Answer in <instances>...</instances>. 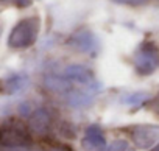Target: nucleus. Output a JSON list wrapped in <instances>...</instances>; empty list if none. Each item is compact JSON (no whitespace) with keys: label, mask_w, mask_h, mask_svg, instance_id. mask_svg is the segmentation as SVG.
Wrapping results in <instances>:
<instances>
[{"label":"nucleus","mask_w":159,"mask_h":151,"mask_svg":"<svg viewBox=\"0 0 159 151\" xmlns=\"http://www.w3.org/2000/svg\"><path fill=\"white\" fill-rule=\"evenodd\" d=\"M134 69L139 75H151L159 67V48L151 41H143L134 53Z\"/></svg>","instance_id":"3"},{"label":"nucleus","mask_w":159,"mask_h":151,"mask_svg":"<svg viewBox=\"0 0 159 151\" xmlns=\"http://www.w3.org/2000/svg\"><path fill=\"white\" fill-rule=\"evenodd\" d=\"M69 45L73 47L78 51H81V53H89V51L95 50L97 41H95V36L92 34V31H89L86 28H81V30L75 31L70 36Z\"/></svg>","instance_id":"6"},{"label":"nucleus","mask_w":159,"mask_h":151,"mask_svg":"<svg viewBox=\"0 0 159 151\" xmlns=\"http://www.w3.org/2000/svg\"><path fill=\"white\" fill-rule=\"evenodd\" d=\"M151 109H153V111L159 115V94L153 98V101H151Z\"/></svg>","instance_id":"11"},{"label":"nucleus","mask_w":159,"mask_h":151,"mask_svg":"<svg viewBox=\"0 0 159 151\" xmlns=\"http://www.w3.org/2000/svg\"><path fill=\"white\" fill-rule=\"evenodd\" d=\"M83 148L84 151H105L106 148V139L100 126L91 125L86 129L84 139H83Z\"/></svg>","instance_id":"7"},{"label":"nucleus","mask_w":159,"mask_h":151,"mask_svg":"<svg viewBox=\"0 0 159 151\" xmlns=\"http://www.w3.org/2000/svg\"><path fill=\"white\" fill-rule=\"evenodd\" d=\"M45 86L72 108L89 106L100 91L92 70L78 64L69 65L61 77L58 75L47 77Z\"/></svg>","instance_id":"1"},{"label":"nucleus","mask_w":159,"mask_h":151,"mask_svg":"<svg viewBox=\"0 0 159 151\" xmlns=\"http://www.w3.org/2000/svg\"><path fill=\"white\" fill-rule=\"evenodd\" d=\"M50 125H52V118H50V112L47 109H36L31 117H30V122H28V126L30 129L38 134V135H45L50 129Z\"/></svg>","instance_id":"8"},{"label":"nucleus","mask_w":159,"mask_h":151,"mask_svg":"<svg viewBox=\"0 0 159 151\" xmlns=\"http://www.w3.org/2000/svg\"><path fill=\"white\" fill-rule=\"evenodd\" d=\"M153 151H159V143H157V145L154 146V149H153Z\"/></svg>","instance_id":"14"},{"label":"nucleus","mask_w":159,"mask_h":151,"mask_svg":"<svg viewBox=\"0 0 159 151\" xmlns=\"http://www.w3.org/2000/svg\"><path fill=\"white\" fill-rule=\"evenodd\" d=\"M133 142L137 148L148 149L159 143V126L156 125H137L131 129Z\"/></svg>","instance_id":"5"},{"label":"nucleus","mask_w":159,"mask_h":151,"mask_svg":"<svg viewBox=\"0 0 159 151\" xmlns=\"http://www.w3.org/2000/svg\"><path fill=\"white\" fill-rule=\"evenodd\" d=\"M0 145L5 146V148L28 146L30 145V135L20 123L11 122V123L0 128Z\"/></svg>","instance_id":"4"},{"label":"nucleus","mask_w":159,"mask_h":151,"mask_svg":"<svg viewBox=\"0 0 159 151\" xmlns=\"http://www.w3.org/2000/svg\"><path fill=\"white\" fill-rule=\"evenodd\" d=\"M0 2L5 5L16 7V8H28L33 3V0H0Z\"/></svg>","instance_id":"10"},{"label":"nucleus","mask_w":159,"mask_h":151,"mask_svg":"<svg viewBox=\"0 0 159 151\" xmlns=\"http://www.w3.org/2000/svg\"><path fill=\"white\" fill-rule=\"evenodd\" d=\"M50 151H72L69 146H64V145H61V146H55V148H52Z\"/></svg>","instance_id":"13"},{"label":"nucleus","mask_w":159,"mask_h":151,"mask_svg":"<svg viewBox=\"0 0 159 151\" xmlns=\"http://www.w3.org/2000/svg\"><path fill=\"white\" fill-rule=\"evenodd\" d=\"M28 84V78L22 77V75H13V77H8L5 80L0 81V86H2V91L5 94H17L22 89H25Z\"/></svg>","instance_id":"9"},{"label":"nucleus","mask_w":159,"mask_h":151,"mask_svg":"<svg viewBox=\"0 0 159 151\" xmlns=\"http://www.w3.org/2000/svg\"><path fill=\"white\" fill-rule=\"evenodd\" d=\"M39 30H41L39 17L33 16V17H27V19L20 20L19 24H16V27L11 30V33L8 36V47H11L14 50H22V48L31 47L38 41Z\"/></svg>","instance_id":"2"},{"label":"nucleus","mask_w":159,"mask_h":151,"mask_svg":"<svg viewBox=\"0 0 159 151\" xmlns=\"http://www.w3.org/2000/svg\"><path fill=\"white\" fill-rule=\"evenodd\" d=\"M2 151H31L28 146H13V148H5Z\"/></svg>","instance_id":"12"}]
</instances>
